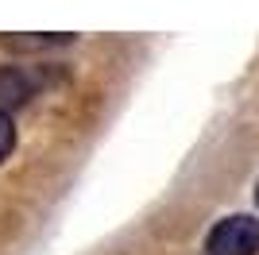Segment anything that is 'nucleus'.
I'll return each instance as SVG.
<instances>
[{
  "label": "nucleus",
  "instance_id": "7ed1b4c3",
  "mask_svg": "<svg viewBox=\"0 0 259 255\" xmlns=\"http://www.w3.org/2000/svg\"><path fill=\"white\" fill-rule=\"evenodd\" d=\"M12 147H16V128H12L8 112H0V162L12 155Z\"/></svg>",
  "mask_w": 259,
  "mask_h": 255
},
{
  "label": "nucleus",
  "instance_id": "f03ea898",
  "mask_svg": "<svg viewBox=\"0 0 259 255\" xmlns=\"http://www.w3.org/2000/svg\"><path fill=\"white\" fill-rule=\"evenodd\" d=\"M20 101H27V77L20 70H0V112H8Z\"/></svg>",
  "mask_w": 259,
  "mask_h": 255
},
{
  "label": "nucleus",
  "instance_id": "f257e3e1",
  "mask_svg": "<svg viewBox=\"0 0 259 255\" xmlns=\"http://www.w3.org/2000/svg\"><path fill=\"white\" fill-rule=\"evenodd\" d=\"M259 251V221L228 217L209 232V255H255Z\"/></svg>",
  "mask_w": 259,
  "mask_h": 255
},
{
  "label": "nucleus",
  "instance_id": "20e7f679",
  "mask_svg": "<svg viewBox=\"0 0 259 255\" xmlns=\"http://www.w3.org/2000/svg\"><path fill=\"white\" fill-rule=\"evenodd\" d=\"M255 201H259V190H255Z\"/></svg>",
  "mask_w": 259,
  "mask_h": 255
}]
</instances>
